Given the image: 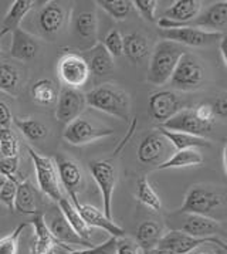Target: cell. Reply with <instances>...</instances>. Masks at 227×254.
<instances>
[{
	"label": "cell",
	"mask_w": 227,
	"mask_h": 254,
	"mask_svg": "<svg viewBox=\"0 0 227 254\" xmlns=\"http://www.w3.org/2000/svg\"><path fill=\"white\" fill-rule=\"evenodd\" d=\"M177 213L200 214L220 222L227 217V194L210 186H193Z\"/></svg>",
	"instance_id": "cell-1"
},
{
	"label": "cell",
	"mask_w": 227,
	"mask_h": 254,
	"mask_svg": "<svg viewBox=\"0 0 227 254\" xmlns=\"http://www.w3.org/2000/svg\"><path fill=\"white\" fill-rule=\"evenodd\" d=\"M85 102L94 110L103 111L122 121L129 120L131 101L128 94L113 84H103L85 94Z\"/></svg>",
	"instance_id": "cell-2"
},
{
	"label": "cell",
	"mask_w": 227,
	"mask_h": 254,
	"mask_svg": "<svg viewBox=\"0 0 227 254\" xmlns=\"http://www.w3.org/2000/svg\"><path fill=\"white\" fill-rule=\"evenodd\" d=\"M185 53L183 46L177 43L168 40L159 41L151 56L148 81L154 85H164L169 82L177 63Z\"/></svg>",
	"instance_id": "cell-3"
},
{
	"label": "cell",
	"mask_w": 227,
	"mask_h": 254,
	"mask_svg": "<svg viewBox=\"0 0 227 254\" xmlns=\"http://www.w3.org/2000/svg\"><path fill=\"white\" fill-rule=\"evenodd\" d=\"M170 85L177 91H196L205 82V68L193 54L185 53L170 77Z\"/></svg>",
	"instance_id": "cell-4"
},
{
	"label": "cell",
	"mask_w": 227,
	"mask_h": 254,
	"mask_svg": "<svg viewBox=\"0 0 227 254\" xmlns=\"http://www.w3.org/2000/svg\"><path fill=\"white\" fill-rule=\"evenodd\" d=\"M27 151L30 153L31 161L34 165V171H36V178L39 188L43 193L49 196L54 202H60L62 197L61 186H60V178L58 172L56 168V163L52 158H46L36 152L33 148H27Z\"/></svg>",
	"instance_id": "cell-5"
},
{
	"label": "cell",
	"mask_w": 227,
	"mask_h": 254,
	"mask_svg": "<svg viewBox=\"0 0 227 254\" xmlns=\"http://www.w3.org/2000/svg\"><path fill=\"white\" fill-rule=\"evenodd\" d=\"M57 74L67 88L78 90L90 80V68L81 54L67 53L57 63Z\"/></svg>",
	"instance_id": "cell-6"
},
{
	"label": "cell",
	"mask_w": 227,
	"mask_h": 254,
	"mask_svg": "<svg viewBox=\"0 0 227 254\" xmlns=\"http://www.w3.org/2000/svg\"><path fill=\"white\" fill-rule=\"evenodd\" d=\"M159 36L168 41H173L180 46L206 47L223 39L222 31H212L197 27H176V29H159Z\"/></svg>",
	"instance_id": "cell-7"
},
{
	"label": "cell",
	"mask_w": 227,
	"mask_h": 254,
	"mask_svg": "<svg viewBox=\"0 0 227 254\" xmlns=\"http://www.w3.org/2000/svg\"><path fill=\"white\" fill-rule=\"evenodd\" d=\"M114 129L108 127H101V125H95L88 118L78 117L77 120L70 122L65 129H64V139L71 145L80 146L85 143H91L97 139H103L110 135H113Z\"/></svg>",
	"instance_id": "cell-8"
},
{
	"label": "cell",
	"mask_w": 227,
	"mask_h": 254,
	"mask_svg": "<svg viewBox=\"0 0 227 254\" xmlns=\"http://www.w3.org/2000/svg\"><path fill=\"white\" fill-rule=\"evenodd\" d=\"M90 172L93 175L94 181L100 188L103 196V212L104 214L113 220V194L116 183L115 168L108 161H93L90 162Z\"/></svg>",
	"instance_id": "cell-9"
},
{
	"label": "cell",
	"mask_w": 227,
	"mask_h": 254,
	"mask_svg": "<svg viewBox=\"0 0 227 254\" xmlns=\"http://www.w3.org/2000/svg\"><path fill=\"white\" fill-rule=\"evenodd\" d=\"M37 29L43 37L54 39L64 29L68 11L67 7L60 1H47L37 13Z\"/></svg>",
	"instance_id": "cell-10"
},
{
	"label": "cell",
	"mask_w": 227,
	"mask_h": 254,
	"mask_svg": "<svg viewBox=\"0 0 227 254\" xmlns=\"http://www.w3.org/2000/svg\"><path fill=\"white\" fill-rule=\"evenodd\" d=\"M44 220L49 226L52 234L54 236V239L60 243V246H65L67 249H68V246H80V247H87V249L95 247V244L77 234V232L71 227V224L68 223L67 219L64 217V214L58 209V206H57V209H54L50 213L46 214Z\"/></svg>",
	"instance_id": "cell-11"
},
{
	"label": "cell",
	"mask_w": 227,
	"mask_h": 254,
	"mask_svg": "<svg viewBox=\"0 0 227 254\" xmlns=\"http://www.w3.org/2000/svg\"><path fill=\"white\" fill-rule=\"evenodd\" d=\"M202 10L200 0H177L158 20L159 29H176L195 20Z\"/></svg>",
	"instance_id": "cell-12"
},
{
	"label": "cell",
	"mask_w": 227,
	"mask_h": 254,
	"mask_svg": "<svg viewBox=\"0 0 227 254\" xmlns=\"http://www.w3.org/2000/svg\"><path fill=\"white\" fill-rule=\"evenodd\" d=\"M149 114L152 120H155L159 125L169 121L172 117H175L177 112H180L183 108V102L177 97V94L169 90L154 92L149 97Z\"/></svg>",
	"instance_id": "cell-13"
},
{
	"label": "cell",
	"mask_w": 227,
	"mask_h": 254,
	"mask_svg": "<svg viewBox=\"0 0 227 254\" xmlns=\"http://www.w3.org/2000/svg\"><path fill=\"white\" fill-rule=\"evenodd\" d=\"M85 95L80 90L62 88L58 92V98L56 104V118L61 124H70L77 120L85 110Z\"/></svg>",
	"instance_id": "cell-14"
},
{
	"label": "cell",
	"mask_w": 227,
	"mask_h": 254,
	"mask_svg": "<svg viewBox=\"0 0 227 254\" xmlns=\"http://www.w3.org/2000/svg\"><path fill=\"white\" fill-rule=\"evenodd\" d=\"M54 163L58 172V178L61 181L62 186L65 188L67 193L71 199V203L74 204V207H77L80 204L78 200V190L83 186V172L81 168L78 166V163L74 162L71 159L57 155L54 158Z\"/></svg>",
	"instance_id": "cell-15"
},
{
	"label": "cell",
	"mask_w": 227,
	"mask_h": 254,
	"mask_svg": "<svg viewBox=\"0 0 227 254\" xmlns=\"http://www.w3.org/2000/svg\"><path fill=\"white\" fill-rule=\"evenodd\" d=\"M216 239L217 236L209 239H197L180 230H169L168 233L164 234L156 249H164L173 254H189L203 244H213Z\"/></svg>",
	"instance_id": "cell-16"
},
{
	"label": "cell",
	"mask_w": 227,
	"mask_h": 254,
	"mask_svg": "<svg viewBox=\"0 0 227 254\" xmlns=\"http://www.w3.org/2000/svg\"><path fill=\"white\" fill-rule=\"evenodd\" d=\"M177 216H180V224L172 230H180L197 239L216 237V234L220 233L222 230L220 222H216L213 219H209L200 214L177 213Z\"/></svg>",
	"instance_id": "cell-17"
},
{
	"label": "cell",
	"mask_w": 227,
	"mask_h": 254,
	"mask_svg": "<svg viewBox=\"0 0 227 254\" xmlns=\"http://www.w3.org/2000/svg\"><path fill=\"white\" fill-rule=\"evenodd\" d=\"M158 127L168 129V131L189 133V135L199 136V138H205L207 133H210L212 131V127L197 120L193 110H182L180 112H177L175 117H172L169 121H166L162 125H158Z\"/></svg>",
	"instance_id": "cell-18"
},
{
	"label": "cell",
	"mask_w": 227,
	"mask_h": 254,
	"mask_svg": "<svg viewBox=\"0 0 227 254\" xmlns=\"http://www.w3.org/2000/svg\"><path fill=\"white\" fill-rule=\"evenodd\" d=\"M74 36L80 41L84 51L97 44L98 20L94 11L85 10L77 14V17L74 19Z\"/></svg>",
	"instance_id": "cell-19"
},
{
	"label": "cell",
	"mask_w": 227,
	"mask_h": 254,
	"mask_svg": "<svg viewBox=\"0 0 227 254\" xmlns=\"http://www.w3.org/2000/svg\"><path fill=\"white\" fill-rule=\"evenodd\" d=\"M40 50V43L29 31L21 27L11 33L10 56L16 60L30 61L33 60Z\"/></svg>",
	"instance_id": "cell-20"
},
{
	"label": "cell",
	"mask_w": 227,
	"mask_h": 254,
	"mask_svg": "<svg viewBox=\"0 0 227 254\" xmlns=\"http://www.w3.org/2000/svg\"><path fill=\"white\" fill-rule=\"evenodd\" d=\"M78 213L81 214L83 220L85 223L88 224L91 229L93 227H98L104 232L111 234V237H116V239H122L125 236V230L122 227L116 226L114 223L113 220H110L105 214H104L103 210L94 207L91 204H83L80 203L77 207Z\"/></svg>",
	"instance_id": "cell-21"
},
{
	"label": "cell",
	"mask_w": 227,
	"mask_h": 254,
	"mask_svg": "<svg viewBox=\"0 0 227 254\" xmlns=\"http://www.w3.org/2000/svg\"><path fill=\"white\" fill-rule=\"evenodd\" d=\"M166 138L161 132H152L146 135L138 146V159L145 165L161 162L166 153Z\"/></svg>",
	"instance_id": "cell-22"
},
{
	"label": "cell",
	"mask_w": 227,
	"mask_h": 254,
	"mask_svg": "<svg viewBox=\"0 0 227 254\" xmlns=\"http://www.w3.org/2000/svg\"><path fill=\"white\" fill-rule=\"evenodd\" d=\"M87 61L90 72L94 77H105L114 70V57L107 51L103 43H97L94 47L81 54Z\"/></svg>",
	"instance_id": "cell-23"
},
{
	"label": "cell",
	"mask_w": 227,
	"mask_h": 254,
	"mask_svg": "<svg viewBox=\"0 0 227 254\" xmlns=\"http://www.w3.org/2000/svg\"><path fill=\"white\" fill-rule=\"evenodd\" d=\"M227 24V0L213 3L206 11L200 13L195 20L185 24L183 27H197V29H212L216 31Z\"/></svg>",
	"instance_id": "cell-24"
},
{
	"label": "cell",
	"mask_w": 227,
	"mask_h": 254,
	"mask_svg": "<svg viewBox=\"0 0 227 254\" xmlns=\"http://www.w3.org/2000/svg\"><path fill=\"white\" fill-rule=\"evenodd\" d=\"M31 226L34 229V246L33 254H54V249L60 243L54 239L49 226L44 220V214H34L31 219Z\"/></svg>",
	"instance_id": "cell-25"
},
{
	"label": "cell",
	"mask_w": 227,
	"mask_h": 254,
	"mask_svg": "<svg viewBox=\"0 0 227 254\" xmlns=\"http://www.w3.org/2000/svg\"><path fill=\"white\" fill-rule=\"evenodd\" d=\"M14 210L23 214H39V194L36 188L29 181H21L17 186L14 200Z\"/></svg>",
	"instance_id": "cell-26"
},
{
	"label": "cell",
	"mask_w": 227,
	"mask_h": 254,
	"mask_svg": "<svg viewBox=\"0 0 227 254\" xmlns=\"http://www.w3.org/2000/svg\"><path fill=\"white\" fill-rule=\"evenodd\" d=\"M164 227L158 222L154 220H146L138 226L136 229V234H135V239L138 244L144 252H151L158 247V244L161 242V239L164 237Z\"/></svg>",
	"instance_id": "cell-27"
},
{
	"label": "cell",
	"mask_w": 227,
	"mask_h": 254,
	"mask_svg": "<svg viewBox=\"0 0 227 254\" xmlns=\"http://www.w3.org/2000/svg\"><path fill=\"white\" fill-rule=\"evenodd\" d=\"M36 1L33 0H14L11 3L10 10L4 16L3 23H1V30H0V39L7 34L13 33L16 29L20 27V23L26 17V14L33 9Z\"/></svg>",
	"instance_id": "cell-28"
},
{
	"label": "cell",
	"mask_w": 227,
	"mask_h": 254,
	"mask_svg": "<svg viewBox=\"0 0 227 254\" xmlns=\"http://www.w3.org/2000/svg\"><path fill=\"white\" fill-rule=\"evenodd\" d=\"M156 131L162 133L166 138V141L170 142L172 146H175L176 151L199 149V148H209L210 146V142L206 138H199V136H193V135L183 132H173V131H168V129L159 128V127H156Z\"/></svg>",
	"instance_id": "cell-29"
},
{
	"label": "cell",
	"mask_w": 227,
	"mask_h": 254,
	"mask_svg": "<svg viewBox=\"0 0 227 254\" xmlns=\"http://www.w3.org/2000/svg\"><path fill=\"white\" fill-rule=\"evenodd\" d=\"M124 54L134 64H141L149 56L148 39L139 33H131L124 37Z\"/></svg>",
	"instance_id": "cell-30"
},
{
	"label": "cell",
	"mask_w": 227,
	"mask_h": 254,
	"mask_svg": "<svg viewBox=\"0 0 227 254\" xmlns=\"http://www.w3.org/2000/svg\"><path fill=\"white\" fill-rule=\"evenodd\" d=\"M57 204H58V209L61 210V213L64 214V217L67 219L68 223L71 224V227L77 232V234L90 242V237L93 234V229L84 222L81 214L78 213V210L74 207V204L67 197H62Z\"/></svg>",
	"instance_id": "cell-31"
},
{
	"label": "cell",
	"mask_w": 227,
	"mask_h": 254,
	"mask_svg": "<svg viewBox=\"0 0 227 254\" xmlns=\"http://www.w3.org/2000/svg\"><path fill=\"white\" fill-rule=\"evenodd\" d=\"M203 163V156L197 149H186L176 151L162 163L158 165V169H177V168H189L199 166Z\"/></svg>",
	"instance_id": "cell-32"
},
{
	"label": "cell",
	"mask_w": 227,
	"mask_h": 254,
	"mask_svg": "<svg viewBox=\"0 0 227 254\" xmlns=\"http://www.w3.org/2000/svg\"><path fill=\"white\" fill-rule=\"evenodd\" d=\"M20 88V72L6 61H0V92L16 95Z\"/></svg>",
	"instance_id": "cell-33"
},
{
	"label": "cell",
	"mask_w": 227,
	"mask_h": 254,
	"mask_svg": "<svg viewBox=\"0 0 227 254\" xmlns=\"http://www.w3.org/2000/svg\"><path fill=\"white\" fill-rule=\"evenodd\" d=\"M31 97L37 104L44 105V107H50L54 102H57L58 90L52 80L43 78L31 87Z\"/></svg>",
	"instance_id": "cell-34"
},
{
	"label": "cell",
	"mask_w": 227,
	"mask_h": 254,
	"mask_svg": "<svg viewBox=\"0 0 227 254\" xmlns=\"http://www.w3.org/2000/svg\"><path fill=\"white\" fill-rule=\"evenodd\" d=\"M13 122L20 129L21 133L33 142L42 141L49 133L46 124L36 118H13Z\"/></svg>",
	"instance_id": "cell-35"
},
{
	"label": "cell",
	"mask_w": 227,
	"mask_h": 254,
	"mask_svg": "<svg viewBox=\"0 0 227 254\" xmlns=\"http://www.w3.org/2000/svg\"><path fill=\"white\" fill-rule=\"evenodd\" d=\"M136 199L145 204L146 207L152 209V210H161L162 209V200L155 192V189L152 188V185L149 183L146 176H142L138 179L136 185Z\"/></svg>",
	"instance_id": "cell-36"
},
{
	"label": "cell",
	"mask_w": 227,
	"mask_h": 254,
	"mask_svg": "<svg viewBox=\"0 0 227 254\" xmlns=\"http://www.w3.org/2000/svg\"><path fill=\"white\" fill-rule=\"evenodd\" d=\"M97 4L115 20H125L134 9L129 0H98Z\"/></svg>",
	"instance_id": "cell-37"
},
{
	"label": "cell",
	"mask_w": 227,
	"mask_h": 254,
	"mask_svg": "<svg viewBox=\"0 0 227 254\" xmlns=\"http://www.w3.org/2000/svg\"><path fill=\"white\" fill-rule=\"evenodd\" d=\"M19 139L10 128H0V156L16 158L19 156Z\"/></svg>",
	"instance_id": "cell-38"
},
{
	"label": "cell",
	"mask_w": 227,
	"mask_h": 254,
	"mask_svg": "<svg viewBox=\"0 0 227 254\" xmlns=\"http://www.w3.org/2000/svg\"><path fill=\"white\" fill-rule=\"evenodd\" d=\"M26 227H27V223L19 224L10 234L0 239V254H17L19 239Z\"/></svg>",
	"instance_id": "cell-39"
},
{
	"label": "cell",
	"mask_w": 227,
	"mask_h": 254,
	"mask_svg": "<svg viewBox=\"0 0 227 254\" xmlns=\"http://www.w3.org/2000/svg\"><path fill=\"white\" fill-rule=\"evenodd\" d=\"M104 47L113 57L124 56V37L118 30H111L103 41Z\"/></svg>",
	"instance_id": "cell-40"
},
{
	"label": "cell",
	"mask_w": 227,
	"mask_h": 254,
	"mask_svg": "<svg viewBox=\"0 0 227 254\" xmlns=\"http://www.w3.org/2000/svg\"><path fill=\"white\" fill-rule=\"evenodd\" d=\"M19 183H20L19 179H6V182L0 189V202L11 212L14 210V200H16Z\"/></svg>",
	"instance_id": "cell-41"
},
{
	"label": "cell",
	"mask_w": 227,
	"mask_h": 254,
	"mask_svg": "<svg viewBox=\"0 0 227 254\" xmlns=\"http://www.w3.org/2000/svg\"><path fill=\"white\" fill-rule=\"evenodd\" d=\"M116 237H110L103 244H98L93 249H84V250H70L67 254H115L116 252Z\"/></svg>",
	"instance_id": "cell-42"
},
{
	"label": "cell",
	"mask_w": 227,
	"mask_h": 254,
	"mask_svg": "<svg viewBox=\"0 0 227 254\" xmlns=\"http://www.w3.org/2000/svg\"><path fill=\"white\" fill-rule=\"evenodd\" d=\"M132 4L144 19L152 23L156 21V7H158L156 0H134Z\"/></svg>",
	"instance_id": "cell-43"
},
{
	"label": "cell",
	"mask_w": 227,
	"mask_h": 254,
	"mask_svg": "<svg viewBox=\"0 0 227 254\" xmlns=\"http://www.w3.org/2000/svg\"><path fill=\"white\" fill-rule=\"evenodd\" d=\"M20 158H3L0 156V175L7 178V179H19L16 173L19 171Z\"/></svg>",
	"instance_id": "cell-44"
},
{
	"label": "cell",
	"mask_w": 227,
	"mask_h": 254,
	"mask_svg": "<svg viewBox=\"0 0 227 254\" xmlns=\"http://www.w3.org/2000/svg\"><path fill=\"white\" fill-rule=\"evenodd\" d=\"M193 112L199 121L206 124L209 127H213V124L216 122V112L210 104H200L193 110Z\"/></svg>",
	"instance_id": "cell-45"
},
{
	"label": "cell",
	"mask_w": 227,
	"mask_h": 254,
	"mask_svg": "<svg viewBox=\"0 0 227 254\" xmlns=\"http://www.w3.org/2000/svg\"><path fill=\"white\" fill-rule=\"evenodd\" d=\"M11 122H13V115H11L10 105L1 97L0 92V128H10Z\"/></svg>",
	"instance_id": "cell-46"
},
{
	"label": "cell",
	"mask_w": 227,
	"mask_h": 254,
	"mask_svg": "<svg viewBox=\"0 0 227 254\" xmlns=\"http://www.w3.org/2000/svg\"><path fill=\"white\" fill-rule=\"evenodd\" d=\"M139 250H141V247L135 243V242H132V240L118 239L115 254H139Z\"/></svg>",
	"instance_id": "cell-47"
},
{
	"label": "cell",
	"mask_w": 227,
	"mask_h": 254,
	"mask_svg": "<svg viewBox=\"0 0 227 254\" xmlns=\"http://www.w3.org/2000/svg\"><path fill=\"white\" fill-rule=\"evenodd\" d=\"M212 107H213V110L216 112V115L227 120V92L220 94Z\"/></svg>",
	"instance_id": "cell-48"
},
{
	"label": "cell",
	"mask_w": 227,
	"mask_h": 254,
	"mask_svg": "<svg viewBox=\"0 0 227 254\" xmlns=\"http://www.w3.org/2000/svg\"><path fill=\"white\" fill-rule=\"evenodd\" d=\"M220 53L225 61V65L227 67V36H223V39L220 40Z\"/></svg>",
	"instance_id": "cell-49"
},
{
	"label": "cell",
	"mask_w": 227,
	"mask_h": 254,
	"mask_svg": "<svg viewBox=\"0 0 227 254\" xmlns=\"http://www.w3.org/2000/svg\"><path fill=\"white\" fill-rule=\"evenodd\" d=\"M148 254H173V253H170V252H168V250H164V249H154V250L148 252Z\"/></svg>",
	"instance_id": "cell-50"
},
{
	"label": "cell",
	"mask_w": 227,
	"mask_h": 254,
	"mask_svg": "<svg viewBox=\"0 0 227 254\" xmlns=\"http://www.w3.org/2000/svg\"><path fill=\"white\" fill-rule=\"evenodd\" d=\"M223 165H225V172H226L227 176V143L226 146H225V149H223Z\"/></svg>",
	"instance_id": "cell-51"
},
{
	"label": "cell",
	"mask_w": 227,
	"mask_h": 254,
	"mask_svg": "<svg viewBox=\"0 0 227 254\" xmlns=\"http://www.w3.org/2000/svg\"><path fill=\"white\" fill-rule=\"evenodd\" d=\"M213 244H217V246H220V247H223V249H225V250H227V244L225 243V242H223V240H220V239H219V237H217L216 239V242H215V243Z\"/></svg>",
	"instance_id": "cell-52"
},
{
	"label": "cell",
	"mask_w": 227,
	"mask_h": 254,
	"mask_svg": "<svg viewBox=\"0 0 227 254\" xmlns=\"http://www.w3.org/2000/svg\"><path fill=\"white\" fill-rule=\"evenodd\" d=\"M216 254H227V250H225L223 247H220V246L216 244Z\"/></svg>",
	"instance_id": "cell-53"
},
{
	"label": "cell",
	"mask_w": 227,
	"mask_h": 254,
	"mask_svg": "<svg viewBox=\"0 0 227 254\" xmlns=\"http://www.w3.org/2000/svg\"><path fill=\"white\" fill-rule=\"evenodd\" d=\"M6 179H7V178H4V176H1V175H0V189H1V186L4 185V182H6Z\"/></svg>",
	"instance_id": "cell-54"
},
{
	"label": "cell",
	"mask_w": 227,
	"mask_h": 254,
	"mask_svg": "<svg viewBox=\"0 0 227 254\" xmlns=\"http://www.w3.org/2000/svg\"><path fill=\"white\" fill-rule=\"evenodd\" d=\"M193 254H209V253H206V252H196V253H193Z\"/></svg>",
	"instance_id": "cell-55"
}]
</instances>
